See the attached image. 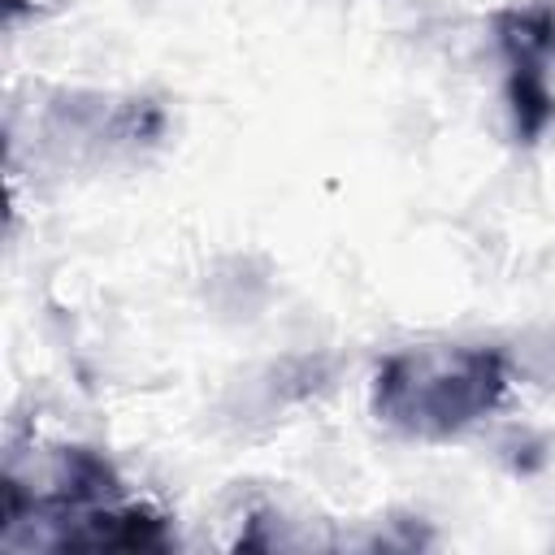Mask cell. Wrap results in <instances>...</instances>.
<instances>
[{"instance_id":"1","label":"cell","mask_w":555,"mask_h":555,"mask_svg":"<svg viewBox=\"0 0 555 555\" xmlns=\"http://www.w3.org/2000/svg\"><path fill=\"white\" fill-rule=\"evenodd\" d=\"M507 395V360L494 347H408L373 377V412L395 434L442 442L490 416Z\"/></svg>"},{"instance_id":"2","label":"cell","mask_w":555,"mask_h":555,"mask_svg":"<svg viewBox=\"0 0 555 555\" xmlns=\"http://www.w3.org/2000/svg\"><path fill=\"white\" fill-rule=\"evenodd\" d=\"M494 43L503 56V91L516 143L533 147L555 121V0H525L494 13Z\"/></svg>"}]
</instances>
